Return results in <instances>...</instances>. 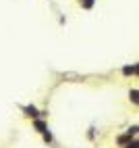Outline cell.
Masks as SVG:
<instances>
[{
	"instance_id": "52a82bcc",
	"label": "cell",
	"mask_w": 139,
	"mask_h": 148,
	"mask_svg": "<svg viewBox=\"0 0 139 148\" xmlns=\"http://www.w3.org/2000/svg\"><path fill=\"white\" fill-rule=\"evenodd\" d=\"M137 94H139L137 90H133V92H131V100H133V104H137V100H139V98H137Z\"/></svg>"
},
{
	"instance_id": "ba28073f",
	"label": "cell",
	"mask_w": 139,
	"mask_h": 148,
	"mask_svg": "<svg viewBox=\"0 0 139 148\" xmlns=\"http://www.w3.org/2000/svg\"><path fill=\"white\" fill-rule=\"evenodd\" d=\"M127 134H129V136H135V134H137V125H133V127H131V130H129Z\"/></svg>"
},
{
	"instance_id": "277c9868",
	"label": "cell",
	"mask_w": 139,
	"mask_h": 148,
	"mask_svg": "<svg viewBox=\"0 0 139 148\" xmlns=\"http://www.w3.org/2000/svg\"><path fill=\"white\" fill-rule=\"evenodd\" d=\"M94 2H96V0H81L83 8H92V6H94Z\"/></svg>"
},
{
	"instance_id": "6da1fadb",
	"label": "cell",
	"mask_w": 139,
	"mask_h": 148,
	"mask_svg": "<svg viewBox=\"0 0 139 148\" xmlns=\"http://www.w3.org/2000/svg\"><path fill=\"white\" fill-rule=\"evenodd\" d=\"M25 113H27V117H31V119H37V117H39V113H37V108H35L33 104H29V106H25Z\"/></svg>"
},
{
	"instance_id": "3957f363",
	"label": "cell",
	"mask_w": 139,
	"mask_h": 148,
	"mask_svg": "<svg viewBox=\"0 0 139 148\" xmlns=\"http://www.w3.org/2000/svg\"><path fill=\"white\" fill-rule=\"evenodd\" d=\"M123 73H125V75H133V73H137V67H125Z\"/></svg>"
},
{
	"instance_id": "7a4b0ae2",
	"label": "cell",
	"mask_w": 139,
	"mask_h": 148,
	"mask_svg": "<svg viewBox=\"0 0 139 148\" xmlns=\"http://www.w3.org/2000/svg\"><path fill=\"white\" fill-rule=\"evenodd\" d=\"M35 130H37V132H42V134H44V132L48 130V127H46V123H44V121H39V119H35Z\"/></svg>"
},
{
	"instance_id": "5b68a950",
	"label": "cell",
	"mask_w": 139,
	"mask_h": 148,
	"mask_svg": "<svg viewBox=\"0 0 139 148\" xmlns=\"http://www.w3.org/2000/svg\"><path fill=\"white\" fill-rule=\"evenodd\" d=\"M129 140H131V136H129V134L127 136H121V138H118V144H127Z\"/></svg>"
},
{
	"instance_id": "8992f818",
	"label": "cell",
	"mask_w": 139,
	"mask_h": 148,
	"mask_svg": "<svg viewBox=\"0 0 139 148\" xmlns=\"http://www.w3.org/2000/svg\"><path fill=\"white\" fill-rule=\"evenodd\" d=\"M42 136H44V140H46L48 144H50V142H52V134H50V132H48V130H46V132H44Z\"/></svg>"
},
{
	"instance_id": "9c48e42d",
	"label": "cell",
	"mask_w": 139,
	"mask_h": 148,
	"mask_svg": "<svg viewBox=\"0 0 139 148\" xmlns=\"http://www.w3.org/2000/svg\"><path fill=\"white\" fill-rule=\"evenodd\" d=\"M127 148H137V140H133V142H129V144H127Z\"/></svg>"
}]
</instances>
